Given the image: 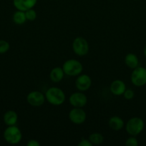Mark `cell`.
<instances>
[{"label": "cell", "mask_w": 146, "mask_h": 146, "mask_svg": "<svg viewBox=\"0 0 146 146\" xmlns=\"http://www.w3.org/2000/svg\"><path fill=\"white\" fill-rule=\"evenodd\" d=\"M45 99L52 106H60L65 101L66 96L64 91L58 87H50L45 93Z\"/></svg>", "instance_id": "1"}, {"label": "cell", "mask_w": 146, "mask_h": 146, "mask_svg": "<svg viewBox=\"0 0 146 146\" xmlns=\"http://www.w3.org/2000/svg\"><path fill=\"white\" fill-rule=\"evenodd\" d=\"M63 71L64 74L68 76H77L82 74L83 71V66L78 60L71 58L65 61L63 64Z\"/></svg>", "instance_id": "2"}, {"label": "cell", "mask_w": 146, "mask_h": 146, "mask_svg": "<svg viewBox=\"0 0 146 146\" xmlns=\"http://www.w3.org/2000/svg\"><path fill=\"white\" fill-rule=\"evenodd\" d=\"M144 127V121L139 117H133L130 118L125 124L126 132L133 136L138 135L143 131Z\"/></svg>", "instance_id": "3"}, {"label": "cell", "mask_w": 146, "mask_h": 146, "mask_svg": "<svg viewBox=\"0 0 146 146\" xmlns=\"http://www.w3.org/2000/svg\"><path fill=\"white\" fill-rule=\"evenodd\" d=\"M4 138L6 142L11 145H16L22 139V133L17 126L9 125L4 131Z\"/></svg>", "instance_id": "4"}, {"label": "cell", "mask_w": 146, "mask_h": 146, "mask_svg": "<svg viewBox=\"0 0 146 146\" xmlns=\"http://www.w3.org/2000/svg\"><path fill=\"white\" fill-rule=\"evenodd\" d=\"M132 84L137 87L143 86L146 84V68L137 66L133 69L130 76Z\"/></svg>", "instance_id": "5"}, {"label": "cell", "mask_w": 146, "mask_h": 146, "mask_svg": "<svg viewBox=\"0 0 146 146\" xmlns=\"http://www.w3.org/2000/svg\"><path fill=\"white\" fill-rule=\"evenodd\" d=\"M90 46L87 40L82 36L76 37L72 42V50L79 56H84L89 52Z\"/></svg>", "instance_id": "6"}, {"label": "cell", "mask_w": 146, "mask_h": 146, "mask_svg": "<svg viewBox=\"0 0 146 146\" xmlns=\"http://www.w3.org/2000/svg\"><path fill=\"white\" fill-rule=\"evenodd\" d=\"M69 118L72 123L81 125L86 121L87 114L83 108H73L69 113Z\"/></svg>", "instance_id": "7"}, {"label": "cell", "mask_w": 146, "mask_h": 146, "mask_svg": "<svg viewBox=\"0 0 146 146\" xmlns=\"http://www.w3.org/2000/svg\"><path fill=\"white\" fill-rule=\"evenodd\" d=\"M45 101V96L39 91H31L27 96V103L33 107L42 106Z\"/></svg>", "instance_id": "8"}, {"label": "cell", "mask_w": 146, "mask_h": 146, "mask_svg": "<svg viewBox=\"0 0 146 146\" xmlns=\"http://www.w3.org/2000/svg\"><path fill=\"white\" fill-rule=\"evenodd\" d=\"M69 102L73 108H84L87 104V98L82 91H78L70 95Z\"/></svg>", "instance_id": "9"}, {"label": "cell", "mask_w": 146, "mask_h": 146, "mask_svg": "<svg viewBox=\"0 0 146 146\" xmlns=\"http://www.w3.org/2000/svg\"><path fill=\"white\" fill-rule=\"evenodd\" d=\"M92 86V79L87 74H80L75 80V86L79 91L84 92L90 89Z\"/></svg>", "instance_id": "10"}, {"label": "cell", "mask_w": 146, "mask_h": 146, "mask_svg": "<svg viewBox=\"0 0 146 146\" xmlns=\"http://www.w3.org/2000/svg\"><path fill=\"white\" fill-rule=\"evenodd\" d=\"M37 0H13V5L17 10L25 11L34 8Z\"/></svg>", "instance_id": "11"}, {"label": "cell", "mask_w": 146, "mask_h": 146, "mask_svg": "<svg viewBox=\"0 0 146 146\" xmlns=\"http://www.w3.org/2000/svg\"><path fill=\"white\" fill-rule=\"evenodd\" d=\"M110 92L116 96H122L126 90V85L122 80H115L111 83L110 86Z\"/></svg>", "instance_id": "12"}, {"label": "cell", "mask_w": 146, "mask_h": 146, "mask_svg": "<svg viewBox=\"0 0 146 146\" xmlns=\"http://www.w3.org/2000/svg\"><path fill=\"white\" fill-rule=\"evenodd\" d=\"M108 125L113 131H121L125 126L124 121L120 117L115 115L111 117L108 121Z\"/></svg>", "instance_id": "13"}, {"label": "cell", "mask_w": 146, "mask_h": 146, "mask_svg": "<svg viewBox=\"0 0 146 146\" xmlns=\"http://www.w3.org/2000/svg\"><path fill=\"white\" fill-rule=\"evenodd\" d=\"M64 72L62 68L60 66L54 67L52 69L50 74V78L52 82L58 83L63 79L64 76Z\"/></svg>", "instance_id": "14"}, {"label": "cell", "mask_w": 146, "mask_h": 146, "mask_svg": "<svg viewBox=\"0 0 146 146\" xmlns=\"http://www.w3.org/2000/svg\"><path fill=\"white\" fill-rule=\"evenodd\" d=\"M125 65L130 69H134L139 66V59L137 55L133 53H129L125 56L124 59Z\"/></svg>", "instance_id": "15"}, {"label": "cell", "mask_w": 146, "mask_h": 146, "mask_svg": "<svg viewBox=\"0 0 146 146\" xmlns=\"http://www.w3.org/2000/svg\"><path fill=\"white\" fill-rule=\"evenodd\" d=\"M18 121V115L14 111L10 110L7 111L4 115V122L7 125H14Z\"/></svg>", "instance_id": "16"}, {"label": "cell", "mask_w": 146, "mask_h": 146, "mask_svg": "<svg viewBox=\"0 0 146 146\" xmlns=\"http://www.w3.org/2000/svg\"><path fill=\"white\" fill-rule=\"evenodd\" d=\"M12 19L16 24H18V25L24 24L27 21L25 12L23 11H20V10H17L13 14Z\"/></svg>", "instance_id": "17"}, {"label": "cell", "mask_w": 146, "mask_h": 146, "mask_svg": "<svg viewBox=\"0 0 146 146\" xmlns=\"http://www.w3.org/2000/svg\"><path fill=\"white\" fill-rule=\"evenodd\" d=\"M89 141L93 145H100L104 141V137L100 133H92L89 135Z\"/></svg>", "instance_id": "18"}, {"label": "cell", "mask_w": 146, "mask_h": 146, "mask_svg": "<svg viewBox=\"0 0 146 146\" xmlns=\"http://www.w3.org/2000/svg\"><path fill=\"white\" fill-rule=\"evenodd\" d=\"M24 12H25L27 21H33L37 19V12H36L35 10L33 9V8L27 10V11H25Z\"/></svg>", "instance_id": "19"}, {"label": "cell", "mask_w": 146, "mask_h": 146, "mask_svg": "<svg viewBox=\"0 0 146 146\" xmlns=\"http://www.w3.org/2000/svg\"><path fill=\"white\" fill-rule=\"evenodd\" d=\"M10 45L8 41L5 40H0V54H5L9 50Z\"/></svg>", "instance_id": "20"}, {"label": "cell", "mask_w": 146, "mask_h": 146, "mask_svg": "<svg viewBox=\"0 0 146 146\" xmlns=\"http://www.w3.org/2000/svg\"><path fill=\"white\" fill-rule=\"evenodd\" d=\"M126 146H137L138 145V141L136 138V136L130 135L125 141Z\"/></svg>", "instance_id": "21"}, {"label": "cell", "mask_w": 146, "mask_h": 146, "mask_svg": "<svg viewBox=\"0 0 146 146\" xmlns=\"http://www.w3.org/2000/svg\"><path fill=\"white\" fill-rule=\"evenodd\" d=\"M123 96L126 100H131L134 98L135 92L133 90L130 89V88H126L125 92L123 93Z\"/></svg>", "instance_id": "22"}, {"label": "cell", "mask_w": 146, "mask_h": 146, "mask_svg": "<svg viewBox=\"0 0 146 146\" xmlns=\"http://www.w3.org/2000/svg\"><path fill=\"white\" fill-rule=\"evenodd\" d=\"M78 146H92V144L89 141L88 138H82L78 143Z\"/></svg>", "instance_id": "23"}, {"label": "cell", "mask_w": 146, "mask_h": 146, "mask_svg": "<svg viewBox=\"0 0 146 146\" xmlns=\"http://www.w3.org/2000/svg\"><path fill=\"white\" fill-rule=\"evenodd\" d=\"M27 145H28V146H40V143L37 141V140L31 139V140H29V141L27 142Z\"/></svg>", "instance_id": "24"}, {"label": "cell", "mask_w": 146, "mask_h": 146, "mask_svg": "<svg viewBox=\"0 0 146 146\" xmlns=\"http://www.w3.org/2000/svg\"><path fill=\"white\" fill-rule=\"evenodd\" d=\"M143 54H144V56L146 57V45L144 46V48H143Z\"/></svg>", "instance_id": "25"}, {"label": "cell", "mask_w": 146, "mask_h": 146, "mask_svg": "<svg viewBox=\"0 0 146 146\" xmlns=\"http://www.w3.org/2000/svg\"><path fill=\"white\" fill-rule=\"evenodd\" d=\"M133 1H139V0H133Z\"/></svg>", "instance_id": "26"}, {"label": "cell", "mask_w": 146, "mask_h": 146, "mask_svg": "<svg viewBox=\"0 0 146 146\" xmlns=\"http://www.w3.org/2000/svg\"><path fill=\"white\" fill-rule=\"evenodd\" d=\"M145 68H146V63H145Z\"/></svg>", "instance_id": "27"}]
</instances>
